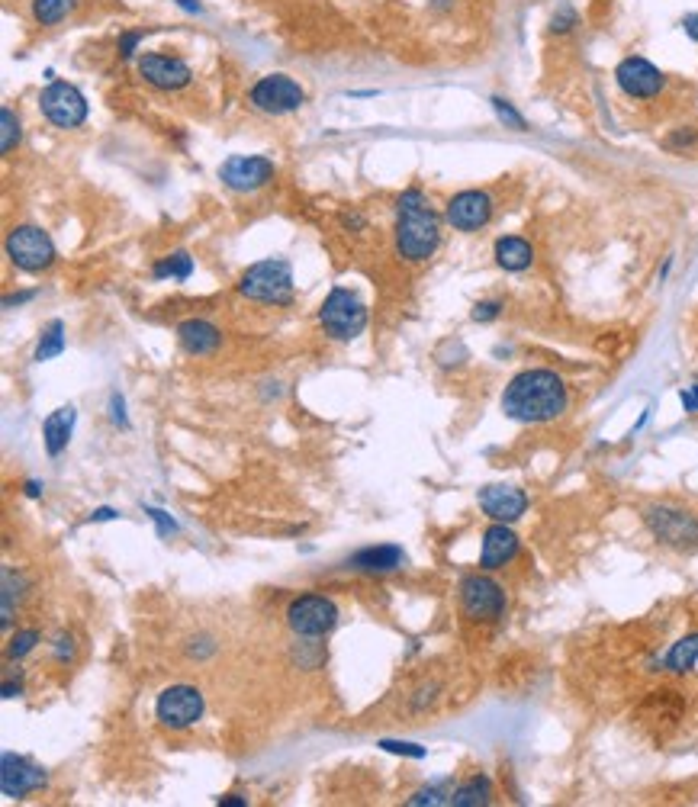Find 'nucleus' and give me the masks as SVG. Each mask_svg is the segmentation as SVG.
Here are the masks:
<instances>
[{"label":"nucleus","instance_id":"nucleus-43","mask_svg":"<svg viewBox=\"0 0 698 807\" xmlns=\"http://www.w3.org/2000/svg\"><path fill=\"white\" fill-rule=\"evenodd\" d=\"M177 4H181L184 10H190V13H200V4H197V0H177Z\"/></svg>","mask_w":698,"mask_h":807},{"label":"nucleus","instance_id":"nucleus-22","mask_svg":"<svg viewBox=\"0 0 698 807\" xmlns=\"http://www.w3.org/2000/svg\"><path fill=\"white\" fill-rule=\"evenodd\" d=\"M496 261L499 267H506V271H525L534 261V251L525 238L518 235H509V238H499L496 242Z\"/></svg>","mask_w":698,"mask_h":807},{"label":"nucleus","instance_id":"nucleus-23","mask_svg":"<svg viewBox=\"0 0 698 807\" xmlns=\"http://www.w3.org/2000/svg\"><path fill=\"white\" fill-rule=\"evenodd\" d=\"M695 663H698V634L682 637L679 644H673V650L666 653V669L676 672V676H682V672H689Z\"/></svg>","mask_w":698,"mask_h":807},{"label":"nucleus","instance_id":"nucleus-31","mask_svg":"<svg viewBox=\"0 0 698 807\" xmlns=\"http://www.w3.org/2000/svg\"><path fill=\"white\" fill-rule=\"evenodd\" d=\"M39 644V634L36 631H20L17 637L10 640V647H7V653L13 656V660H20V656H26L29 650H33Z\"/></svg>","mask_w":698,"mask_h":807},{"label":"nucleus","instance_id":"nucleus-42","mask_svg":"<svg viewBox=\"0 0 698 807\" xmlns=\"http://www.w3.org/2000/svg\"><path fill=\"white\" fill-rule=\"evenodd\" d=\"M219 804H232V807H245L248 801L239 798V795H226V798H219Z\"/></svg>","mask_w":698,"mask_h":807},{"label":"nucleus","instance_id":"nucleus-27","mask_svg":"<svg viewBox=\"0 0 698 807\" xmlns=\"http://www.w3.org/2000/svg\"><path fill=\"white\" fill-rule=\"evenodd\" d=\"M193 274V261L187 251H177V254H168L165 261L155 264V277H174V280H187Z\"/></svg>","mask_w":698,"mask_h":807},{"label":"nucleus","instance_id":"nucleus-33","mask_svg":"<svg viewBox=\"0 0 698 807\" xmlns=\"http://www.w3.org/2000/svg\"><path fill=\"white\" fill-rule=\"evenodd\" d=\"M380 746H383L386 753H403V756H412V759H422V756H425L422 746H415V743H396V740H383Z\"/></svg>","mask_w":698,"mask_h":807},{"label":"nucleus","instance_id":"nucleus-8","mask_svg":"<svg viewBox=\"0 0 698 807\" xmlns=\"http://www.w3.org/2000/svg\"><path fill=\"white\" fill-rule=\"evenodd\" d=\"M287 624L300 637H322L338 624V608L325 595H300L287 608Z\"/></svg>","mask_w":698,"mask_h":807},{"label":"nucleus","instance_id":"nucleus-37","mask_svg":"<svg viewBox=\"0 0 698 807\" xmlns=\"http://www.w3.org/2000/svg\"><path fill=\"white\" fill-rule=\"evenodd\" d=\"M139 39H142V33H129V36L120 42V55H123V58H129V55H132V49L139 46Z\"/></svg>","mask_w":698,"mask_h":807},{"label":"nucleus","instance_id":"nucleus-26","mask_svg":"<svg viewBox=\"0 0 698 807\" xmlns=\"http://www.w3.org/2000/svg\"><path fill=\"white\" fill-rule=\"evenodd\" d=\"M65 351V325L62 322H52L46 328V335H42L39 348H36V361H52Z\"/></svg>","mask_w":698,"mask_h":807},{"label":"nucleus","instance_id":"nucleus-24","mask_svg":"<svg viewBox=\"0 0 698 807\" xmlns=\"http://www.w3.org/2000/svg\"><path fill=\"white\" fill-rule=\"evenodd\" d=\"M489 795H493V788H489V779L477 775V779H470V782H464L460 788H454L451 804L454 807H480V804H489Z\"/></svg>","mask_w":698,"mask_h":807},{"label":"nucleus","instance_id":"nucleus-40","mask_svg":"<svg viewBox=\"0 0 698 807\" xmlns=\"http://www.w3.org/2000/svg\"><path fill=\"white\" fill-rule=\"evenodd\" d=\"M110 518H116L113 508H97V512L91 515V521H110Z\"/></svg>","mask_w":698,"mask_h":807},{"label":"nucleus","instance_id":"nucleus-38","mask_svg":"<svg viewBox=\"0 0 698 807\" xmlns=\"http://www.w3.org/2000/svg\"><path fill=\"white\" fill-rule=\"evenodd\" d=\"M113 422H116V425H123V428L129 425V422H126V415H123V399H120V396H113Z\"/></svg>","mask_w":698,"mask_h":807},{"label":"nucleus","instance_id":"nucleus-34","mask_svg":"<svg viewBox=\"0 0 698 807\" xmlns=\"http://www.w3.org/2000/svg\"><path fill=\"white\" fill-rule=\"evenodd\" d=\"M499 309H502V303H480L477 309H473V322H489V319H496L499 316Z\"/></svg>","mask_w":698,"mask_h":807},{"label":"nucleus","instance_id":"nucleus-4","mask_svg":"<svg viewBox=\"0 0 698 807\" xmlns=\"http://www.w3.org/2000/svg\"><path fill=\"white\" fill-rule=\"evenodd\" d=\"M319 322L322 328L338 341H351L364 332L367 325V309L358 300V293H351L345 287H335L319 309Z\"/></svg>","mask_w":698,"mask_h":807},{"label":"nucleus","instance_id":"nucleus-10","mask_svg":"<svg viewBox=\"0 0 698 807\" xmlns=\"http://www.w3.org/2000/svg\"><path fill=\"white\" fill-rule=\"evenodd\" d=\"M39 107L46 113L49 123L62 126V129H74L87 119V100L74 84L65 81H52L46 91L39 97Z\"/></svg>","mask_w":698,"mask_h":807},{"label":"nucleus","instance_id":"nucleus-16","mask_svg":"<svg viewBox=\"0 0 698 807\" xmlns=\"http://www.w3.org/2000/svg\"><path fill=\"white\" fill-rule=\"evenodd\" d=\"M480 508L493 518L509 525V521H518L528 508V496L515 486H483L480 489Z\"/></svg>","mask_w":698,"mask_h":807},{"label":"nucleus","instance_id":"nucleus-29","mask_svg":"<svg viewBox=\"0 0 698 807\" xmlns=\"http://www.w3.org/2000/svg\"><path fill=\"white\" fill-rule=\"evenodd\" d=\"M493 110H496V116H499V123H506L509 129H515V132H525V129H528V123L522 119V113H518L509 100L493 97Z\"/></svg>","mask_w":698,"mask_h":807},{"label":"nucleus","instance_id":"nucleus-41","mask_svg":"<svg viewBox=\"0 0 698 807\" xmlns=\"http://www.w3.org/2000/svg\"><path fill=\"white\" fill-rule=\"evenodd\" d=\"M26 496H29V499H36V496H42V483H36V480H29V483H26Z\"/></svg>","mask_w":698,"mask_h":807},{"label":"nucleus","instance_id":"nucleus-13","mask_svg":"<svg viewBox=\"0 0 698 807\" xmlns=\"http://www.w3.org/2000/svg\"><path fill=\"white\" fill-rule=\"evenodd\" d=\"M42 785H46V772L36 762L17 753H4V759H0V791H4V798H23Z\"/></svg>","mask_w":698,"mask_h":807},{"label":"nucleus","instance_id":"nucleus-3","mask_svg":"<svg viewBox=\"0 0 698 807\" xmlns=\"http://www.w3.org/2000/svg\"><path fill=\"white\" fill-rule=\"evenodd\" d=\"M239 293L258 303H290L293 296V271L284 258L261 261L248 267L239 280Z\"/></svg>","mask_w":698,"mask_h":807},{"label":"nucleus","instance_id":"nucleus-5","mask_svg":"<svg viewBox=\"0 0 698 807\" xmlns=\"http://www.w3.org/2000/svg\"><path fill=\"white\" fill-rule=\"evenodd\" d=\"M647 528L660 544L676 550H692L698 544V518L692 512H682L673 505H650L644 512Z\"/></svg>","mask_w":698,"mask_h":807},{"label":"nucleus","instance_id":"nucleus-28","mask_svg":"<svg viewBox=\"0 0 698 807\" xmlns=\"http://www.w3.org/2000/svg\"><path fill=\"white\" fill-rule=\"evenodd\" d=\"M0 129H4V139H0V152L10 155L13 148H17V142H20V119L13 116L10 107L0 110Z\"/></svg>","mask_w":698,"mask_h":807},{"label":"nucleus","instance_id":"nucleus-35","mask_svg":"<svg viewBox=\"0 0 698 807\" xmlns=\"http://www.w3.org/2000/svg\"><path fill=\"white\" fill-rule=\"evenodd\" d=\"M576 23V17H573V10H560L557 17H554V23H551V29L554 33H567V29Z\"/></svg>","mask_w":698,"mask_h":807},{"label":"nucleus","instance_id":"nucleus-30","mask_svg":"<svg viewBox=\"0 0 698 807\" xmlns=\"http://www.w3.org/2000/svg\"><path fill=\"white\" fill-rule=\"evenodd\" d=\"M451 798H454V791H448V782H441V785L415 791V795L409 798V804H451Z\"/></svg>","mask_w":698,"mask_h":807},{"label":"nucleus","instance_id":"nucleus-11","mask_svg":"<svg viewBox=\"0 0 698 807\" xmlns=\"http://www.w3.org/2000/svg\"><path fill=\"white\" fill-rule=\"evenodd\" d=\"M155 714H158V721L165 724V727L184 730V727L200 721V714H203V695L193 689V685H171V689H165V692L158 695Z\"/></svg>","mask_w":698,"mask_h":807},{"label":"nucleus","instance_id":"nucleus-12","mask_svg":"<svg viewBox=\"0 0 698 807\" xmlns=\"http://www.w3.org/2000/svg\"><path fill=\"white\" fill-rule=\"evenodd\" d=\"M615 81H618L621 91L634 100H650L666 87L663 71L653 68L647 58H637V55L625 58V62L615 68Z\"/></svg>","mask_w":698,"mask_h":807},{"label":"nucleus","instance_id":"nucleus-25","mask_svg":"<svg viewBox=\"0 0 698 807\" xmlns=\"http://www.w3.org/2000/svg\"><path fill=\"white\" fill-rule=\"evenodd\" d=\"M74 10V0H33V17L42 26H52L58 20H65Z\"/></svg>","mask_w":698,"mask_h":807},{"label":"nucleus","instance_id":"nucleus-1","mask_svg":"<svg viewBox=\"0 0 698 807\" xmlns=\"http://www.w3.org/2000/svg\"><path fill=\"white\" fill-rule=\"evenodd\" d=\"M567 402V383L554 370H525L502 393V412L515 422L538 425L560 418L567 412Z\"/></svg>","mask_w":698,"mask_h":807},{"label":"nucleus","instance_id":"nucleus-17","mask_svg":"<svg viewBox=\"0 0 698 807\" xmlns=\"http://www.w3.org/2000/svg\"><path fill=\"white\" fill-rule=\"evenodd\" d=\"M139 71L148 84L161 87V91H181L193 78L181 58H171V55H145L139 62Z\"/></svg>","mask_w":698,"mask_h":807},{"label":"nucleus","instance_id":"nucleus-19","mask_svg":"<svg viewBox=\"0 0 698 807\" xmlns=\"http://www.w3.org/2000/svg\"><path fill=\"white\" fill-rule=\"evenodd\" d=\"M403 563H406V554H403V547H396V544L364 547L348 560L351 570H361V573H393Z\"/></svg>","mask_w":698,"mask_h":807},{"label":"nucleus","instance_id":"nucleus-14","mask_svg":"<svg viewBox=\"0 0 698 807\" xmlns=\"http://www.w3.org/2000/svg\"><path fill=\"white\" fill-rule=\"evenodd\" d=\"M219 177L232 190H242V193L258 190L274 177V164L267 158H255V155H235L219 168Z\"/></svg>","mask_w":698,"mask_h":807},{"label":"nucleus","instance_id":"nucleus-2","mask_svg":"<svg viewBox=\"0 0 698 807\" xmlns=\"http://www.w3.org/2000/svg\"><path fill=\"white\" fill-rule=\"evenodd\" d=\"M396 251L406 261H425L432 258L441 242V226L435 209L428 206L422 190H406L396 203Z\"/></svg>","mask_w":698,"mask_h":807},{"label":"nucleus","instance_id":"nucleus-36","mask_svg":"<svg viewBox=\"0 0 698 807\" xmlns=\"http://www.w3.org/2000/svg\"><path fill=\"white\" fill-rule=\"evenodd\" d=\"M679 399H682V406H686V412H698V386H692V390H682Z\"/></svg>","mask_w":698,"mask_h":807},{"label":"nucleus","instance_id":"nucleus-18","mask_svg":"<svg viewBox=\"0 0 698 807\" xmlns=\"http://www.w3.org/2000/svg\"><path fill=\"white\" fill-rule=\"evenodd\" d=\"M515 554H518V534L509 525L496 521V525L483 534L480 566L483 570H499V566H506Z\"/></svg>","mask_w":698,"mask_h":807},{"label":"nucleus","instance_id":"nucleus-7","mask_svg":"<svg viewBox=\"0 0 698 807\" xmlns=\"http://www.w3.org/2000/svg\"><path fill=\"white\" fill-rule=\"evenodd\" d=\"M460 608L470 621H499L506 615V592L489 576H467L460 582Z\"/></svg>","mask_w":698,"mask_h":807},{"label":"nucleus","instance_id":"nucleus-9","mask_svg":"<svg viewBox=\"0 0 698 807\" xmlns=\"http://www.w3.org/2000/svg\"><path fill=\"white\" fill-rule=\"evenodd\" d=\"M251 103H255L261 113L284 116V113L300 110L306 103V94L293 78H287V74H267V78H261L255 87H251Z\"/></svg>","mask_w":698,"mask_h":807},{"label":"nucleus","instance_id":"nucleus-15","mask_svg":"<svg viewBox=\"0 0 698 807\" xmlns=\"http://www.w3.org/2000/svg\"><path fill=\"white\" fill-rule=\"evenodd\" d=\"M493 216V200L483 190H464L448 203V222L460 232H473L489 222Z\"/></svg>","mask_w":698,"mask_h":807},{"label":"nucleus","instance_id":"nucleus-21","mask_svg":"<svg viewBox=\"0 0 698 807\" xmlns=\"http://www.w3.org/2000/svg\"><path fill=\"white\" fill-rule=\"evenodd\" d=\"M71 428H74V409H55L46 422H42V438H46V451L52 457H58L71 441Z\"/></svg>","mask_w":698,"mask_h":807},{"label":"nucleus","instance_id":"nucleus-6","mask_svg":"<svg viewBox=\"0 0 698 807\" xmlns=\"http://www.w3.org/2000/svg\"><path fill=\"white\" fill-rule=\"evenodd\" d=\"M7 258L23 267V271L36 274V271H46L55 261V245L52 238L36 229V226H17L10 235H7Z\"/></svg>","mask_w":698,"mask_h":807},{"label":"nucleus","instance_id":"nucleus-44","mask_svg":"<svg viewBox=\"0 0 698 807\" xmlns=\"http://www.w3.org/2000/svg\"><path fill=\"white\" fill-rule=\"evenodd\" d=\"M435 7H448V0H435Z\"/></svg>","mask_w":698,"mask_h":807},{"label":"nucleus","instance_id":"nucleus-39","mask_svg":"<svg viewBox=\"0 0 698 807\" xmlns=\"http://www.w3.org/2000/svg\"><path fill=\"white\" fill-rule=\"evenodd\" d=\"M682 26H686V36L698 42V13H692V17L682 20Z\"/></svg>","mask_w":698,"mask_h":807},{"label":"nucleus","instance_id":"nucleus-20","mask_svg":"<svg viewBox=\"0 0 698 807\" xmlns=\"http://www.w3.org/2000/svg\"><path fill=\"white\" fill-rule=\"evenodd\" d=\"M177 338H181V345L190 351V354H213L219 348V328L203 322V319H187L177 325Z\"/></svg>","mask_w":698,"mask_h":807},{"label":"nucleus","instance_id":"nucleus-32","mask_svg":"<svg viewBox=\"0 0 698 807\" xmlns=\"http://www.w3.org/2000/svg\"><path fill=\"white\" fill-rule=\"evenodd\" d=\"M145 515L155 521L158 525V534L161 537H171V534H177V521L168 515V512H161V508H145Z\"/></svg>","mask_w":698,"mask_h":807}]
</instances>
